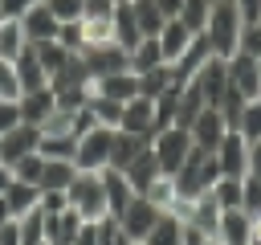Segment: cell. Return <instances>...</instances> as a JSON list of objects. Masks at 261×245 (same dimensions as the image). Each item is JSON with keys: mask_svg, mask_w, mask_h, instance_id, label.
Here are the masks:
<instances>
[{"mask_svg": "<svg viewBox=\"0 0 261 245\" xmlns=\"http://www.w3.org/2000/svg\"><path fill=\"white\" fill-rule=\"evenodd\" d=\"M228 82L245 98H261V61L249 57V53H232L228 57Z\"/></svg>", "mask_w": 261, "mask_h": 245, "instance_id": "8fae6325", "label": "cell"}, {"mask_svg": "<svg viewBox=\"0 0 261 245\" xmlns=\"http://www.w3.org/2000/svg\"><path fill=\"white\" fill-rule=\"evenodd\" d=\"M151 151H155V159H159V172L175 176V172L184 167L188 151H192V131H188V127H163V131L151 135Z\"/></svg>", "mask_w": 261, "mask_h": 245, "instance_id": "5b68a950", "label": "cell"}, {"mask_svg": "<svg viewBox=\"0 0 261 245\" xmlns=\"http://www.w3.org/2000/svg\"><path fill=\"white\" fill-rule=\"evenodd\" d=\"M208 12H212V0H184V8H179V20H184L192 33H204V24H208Z\"/></svg>", "mask_w": 261, "mask_h": 245, "instance_id": "60d3db41", "label": "cell"}, {"mask_svg": "<svg viewBox=\"0 0 261 245\" xmlns=\"http://www.w3.org/2000/svg\"><path fill=\"white\" fill-rule=\"evenodd\" d=\"M8 216H12V212H8V204H4V196H0V225H4Z\"/></svg>", "mask_w": 261, "mask_h": 245, "instance_id": "680465c9", "label": "cell"}, {"mask_svg": "<svg viewBox=\"0 0 261 245\" xmlns=\"http://www.w3.org/2000/svg\"><path fill=\"white\" fill-rule=\"evenodd\" d=\"M86 106H90V114H94L98 127H114V131H118V122H122V102H114V98H106V94H94Z\"/></svg>", "mask_w": 261, "mask_h": 245, "instance_id": "8d00e7d4", "label": "cell"}, {"mask_svg": "<svg viewBox=\"0 0 261 245\" xmlns=\"http://www.w3.org/2000/svg\"><path fill=\"white\" fill-rule=\"evenodd\" d=\"M159 8H163V16H179L184 0H159Z\"/></svg>", "mask_w": 261, "mask_h": 245, "instance_id": "9f6ffc18", "label": "cell"}, {"mask_svg": "<svg viewBox=\"0 0 261 245\" xmlns=\"http://www.w3.org/2000/svg\"><path fill=\"white\" fill-rule=\"evenodd\" d=\"M65 200L69 208L82 216V220H106L110 208H106V188H102V172H77L65 188Z\"/></svg>", "mask_w": 261, "mask_h": 245, "instance_id": "3957f363", "label": "cell"}, {"mask_svg": "<svg viewBox=\"0 0 261 245\" xmlns=\"http://www.w3.org/2000/svg\"><path fill=\"white\" fill-rule=\"evenodd\" d=\"M45 4L57 20H82V12H86V0H45Z\"/></svg>", "mask_w": 261, "mask_h": 245, "instance_id": "f6af8a7d", "label": "cell"}, {"mask_svg": "<svg viewBox=\"0 0 261 245\" xmlns=\"http://www.w3.org/2000/svg\"><path fill=\"white\" fill-rule=\"evenodd\" d=\"M208 192L216 196L220 208H241V200H245V176H220Z\"/></svg>", "mask_w": 261, "mask_h": 245, "instance_id": "d6a6232c", "label": "cell"}, {"mask_svg": "<svg viewBox=\"0 0 261 245\" xmlns=\"http://www.w3.org/2000/svg\"><path fill=\"white\" fill-rule=\"evenodd\" d=\"M143 245H184V220L171 216V212H163V216L155 220V229L147 233Z\"/></svg>", "mask_w": 261, "mask_h": 245, "instance_id": "1f68e13d", "label": "cell"}, {"mask_svg": "<svg viewBox=\"0 0 261 245\" xmlns=\"http://www.w3.org/2000/svg\"><path fill=\"white\" fill-rule=\"evenodd\" d=\"M151 139L147 135H130V131H114V147H110V167H118V172H126V163L147 147Z\"/></svg>", "mask_w": 261, "mask_h": 245, "instance_id": "484cf974", "label": "cell"}, {"mask_svg": "<svg viewBox=\"0 0 261 245\" xmlns=\"http://www.w3.org/2000/svg\"><path fill=\"white\" fill-rule=\"evenodd\" d=\"M237 8H241V20L249 24V20H261V0H237Z\"/></svg>", "mask_w": 261, "mask_h": 245, "instance_id": "f5cc1de1", "label": "cell"}, {"mask_svg": "<svg viewBox=\"0 0 261 245\" xmlns=\"http://www.w3.org/2000/svg\"><path fill=\"white\" fill-rule=\"evenodd\" d=\"M0 245H24V241H20V220H16V216H8V220L0 225Z\"/></svg>", "mask_w": 261, "mask_h": 245, "instance_id": "681fc988", "label": "cell"}, {"mask_svg": "<svg viewBox=\"0 0 261 245\" xmlns=\"http://www.w3.org/2000/svg\"><path fill=\"white\" fill-rule=\"evenodd\" d=\"M98 94H106V98H114V102H126V98L139 94V74H130V69L106 74V78H98Z\"/></svg>", "mask_w": 261, "mask_h": 245, "instance_id": "d4e9b609", "label": "cell"}, {"mask_svg": "<svg viewBox=\"0 0 261 245\" xmlns=\"http://www.w3.org/2000/svg\"><path fill=\"white\" fill-rule=\"evenodd\" d=\"M241 208L249 216H261V180L257 176H245V200H241Z\"/></svg>", "mask_w": 261, "mask_h": 245, "instance_id": "7dc6e473", "label": "cell"}, {"mask_svg": "<svg viewBox=\"0 0 261 245\" xmlns=\"http://www.w3.org/2000/svg\"><path fill=\"white\" fill-rule=\"evenodd\" d=\"M86 65L94 78H106V74H118V69H130V57L118 41H106V45H94V49H82Z\"/></svg>", "mask_w": 261, "mask_h": 245, "instance_id": "30bf717a", "label": "cell"}, {"mask_svg": "<svg viewBox=\"0 0 261 245\" xmlns=\"http://www.w3.org/2000/svg\"><path fill=\"white\" fill-rule=\"evenodd\" d=\"M12 180H16V176H12V167H8L4 159H0V196H4V188H8Z\"/></svg>", "mask_w": 261, "mask_h": 245, "instance_id": "6f0895ef", "label": "cell"}, {"mask_svg": "<svg viewBox=\"0 0 261 245\" xmlns=\"http://www.w3.org/2000/svg\"><path fill=\"white\" fill-rule=\"evenodd\" d=\"M57 41H61L65 49L82 53V49H86V37H82V20H61V29H57Z\"/></svg>", "mask_w": 261, "mask_h": 245, "instance_id": "7bdbcfd3", "label": "cell"}, {"mask_svg": "<svg viewBox=\"0 0 261 245\" xmlns=\"http://www.w3.org/2000/svg\"><path fill=\"white\" fill-rule=\"evenodd\" d=\"M171 86H179V78H175V65H155V69L139 74V94H147V98H163Z\"/></svg>", "mask_w": 261, "mask_h": 245, "instance_id": "4316f807", "label": "cell"}, {"mask_svg": "<svg viewBox=\"0 0 261 245\" xmlns=\"http://www.w3.org/2000/svg\"><path fill=\"white\" fill-rule=\"evenodd\" d=\"M53 110H57V94H53V86H41V90H24V94H20V118H24V122L41 127V122H45Z\"/></svg>", "mask_w": 261, "mask_h": 245, "instance_id": "9a60e30c", "label": "cell"}, {"mask_svg": "<svg viewBox=\"0 0 261 245\" xmlns=\"http://www.w3.org/2000/svg\"><path fill=\"white\" fill-rule=\"evenodd\" d=\"M188 131H192V143H196V147H204V151H216V143L224 139L228 122H224V114H220L216 106H204Z\"/></svg>", "mask_w": 261, "mask_h": 245, "instance_id": "7c38bea8", "label": "cell"}, {"mask_svg": "<svg viewBox=\"0 0 261 245\" xmlns=\"http://www.w3.org/2000/svg\"><path fill=\"white\" fill-rule=\"evenodd\" d=\"M192 37H196V33H192V29H188L179 16H171V20L163 24V33H159V49H163V61H167V65H175V61L184 57V49L192 45Z\"/></svg>", "mask_w": 261, "mask_h": 245, "instance_id": "e0dca14e", "label": "cell"}, {"mask_svg": "<svg viewBox=\"0 0 261 245\" xmlns=\"http://www.w3.org/2000/svg\"><path fill=\"white\" fill-rule=\"evenodd\" d=\"M200 245H224V241H220V237H204Z\"/></svg>", "mask_w": 261, "mask_h": 245, "instance_id": "91938a15", "label": "cell"}, {"mask_svg": "<svg viewBox=\"0 0 261 245\" xmlns=\"http://www.w3.org/2000/svg\"><path fill=\"white\" fill-rule=\"evenodd\" d=\"M37 200H41V188H37V184H29V180H12V184L4 188V204H8V212H12V216L33 212V208H37Z\"/></svg>", "mask_w": 261, "mask_h": 245, "instance_id": "cb8c5ba5", "label": "cell"}, {"mask_svg": "<svg viewBox=\"0 0 261 245\" xmlns=\"http://www.w3.org/2000/svg\"><path fill=\"white\" fill-rule=\"evenodd\" d=\"M216 163H220V176H245L249 172V143L241 139V131H224V139L216 143Z\"/></svg>", "mask_w": 261, "mask_h": 245, "instance_id": "ba28073f", "label": "cell"}, {"mask_svg": "<svg viewBox=\"0 0 261 245\" xmlns=\"http://www.w3.org/2000/svg\"><path fill=\"white\" fill-rule=\"evenodd\" d=\"M118 0H86V12L82 16H114Z\"/></svg>", "mask_w": 261, "mask_h": 245, "instance_id": "f907efd6", "label": "cell"}, {"mask_svg": "<svg viewBox=\"0 0 261 245\" xmlns=\"http://www.w3.org/2000/svg\"><path fill=\"white\" fill-rule=\"evenodd\" d=\"M37 143H41V127H33V122H16L12 131L0 135V159L12 167V163L24 159L29 151H37Z\"/></svg>", "mask_w": 261, "mask_h": 245, "instance_id": "9c48e42d", "label": "cell"}, {"mask_svg": "<svg viewBox=\"0 0 261 245\" xmlns=\"http://www.w3.org/2000/svg\"><path fill=\"white\" fill-rule=\"evenodd\" d=\"M126 57H130V74H147L155 65H167L163 61V49H159V37H143Z\"/></svg>", "mask_w": 261, "mask_h": 245, "instance_id": "83f0119b", "label": "cell"}, {"mask_svg": "<svg viewBox=\"0 0 261 245\" xmlns=\"http://www.w3.org/2000/svg\"><path fill=\"white\" fill-rule=\"evenodd\" d=\"M122 176L130 180V188H135V192H147V184L159 176V159H155L151 143H147V147H143V151H139V155L126 163V172H122Z\"/></svg>", "mask_w": 261, "mask_h": 245, "instance_id": "603a6c76", "label": "cell"}, {"mask_svg": "<svg viewBox=\"0 0 261 245\" xmlns=\"http://www.w3.org/2000/svg\"><path fill=\"white\" fill-rule=\"evenodd\" d=\"M220 216H224V208L216 204V196H212V192H200V196L192 200V212H188V220H192L200 233L216 237V229H220Z\"/></svg>", "mask_w": 261, "mask_h": 245, "instance_id": "44dd1931", "label": "cell"}, {"mask_svg": "<svg viewBox=\"0 0 261 245\" xmlns=\"http://www.w3.org/2000/svg\"><path fill=\"white\" fill-rule=\"evenodd\" d=\"M33 4H37V0H0V16H16V20H20Z\"/></svg>", "mask_w": 261, "mask_h": 245, "instance_id": "816d5d0a", "label": "cell"}, {"mask_svg": "<svg viewBox=\"0 0 261 245\" xmlns=\"http://www.w3.org/2000/svg\"><path fill=\"white\" fill-rule=\"evenodd\" d=\"M159 212H171V204L179 200V192H175V176H167V172H159L151 184H147V192H143Z\"/></svg>", "mask_w": 261, "mask_h": 245, "instance_id": "4dcf8cb0", "label": "cell"}, {"mask_svg": "<svg viewBox=\"0 0 261 245\" xmlns=\"http://www.w3.org/2000/svg\"><path fill=\"white\" fill-rule=\"evenodd\" d=\"M118 131H130V135H155V98H147V94H135V98H126L122 102V122H118Z\"/></svg>", "mask_w": 261, "mask_h": 245, "instance_id": "52a82bcc", "label": "cell"}, {"mask_svg": "<svg viewBox=\"0 0 261 245\" xmlns=\"http://www.w3.org/2000/svg\"><path fill=\"white\" fill-rule=\"evenodd\" d=\"M73 245H98V220H86L82 225V233H77V241Z\"/></svg>", "mask_w": 261, "mask_h": 245, "instance_id": "db71d44e", "label": "cell"}, {"mask_svg": "<svg viewBox=\"0 0 261 245\" xmlns=\"http://www.w3.org/2000/svg\"><path fill=\"white\" fill-rule=\"evenodd\" d=\"M159 216H163V212H159V208H155L143 192H135V196H130V204L114 216V225H118V229H122L135 245H143V241H147V233L155 229V220H159Z\"/></svg>", "mask_w": 261, "mask_h": 245, "instance_id": "8992f818", "label": "cell"}, {"mask_svg": "<svg viewBox=\"0 0 261 245\" xmlns=\"http://www.w3.org/2000/svg\"><path fill=\"white\" fill-rule=\"evenodd\" d=\"M77 176V163L73 159H45V172H41V188H69V180Z\"/></svg>", "mask_w": 261, "mask_h": 245, "instance_id": "e575fe53", "label": "cell"}, {"mask_svg": "<svg viewBox=\"0 0 261 245\" xmlns=\"http://www.w3.org/2000/svg\"><path fill=\"white\" fill-rule=\"evenodd\" d=\"M110 147H114V127H90L86 135H77V151H73V163L77 172H102L110 167Z\"/></svg>", "mask_w": 261, "mask_h": 245, "instance_id": "277c9868", "label": "cell"}, {"mask_svg": "<svg viewBox=\"0 0 261 245\" xmlns=\"http://www.w3.org/2000/svg\"><path fill=\"white\" fill-rule=\"evenodd\" d=\"M216 180H220V163H216V155L192 143V151H188L184 167L175 172V192H179L184 200H196V196H200V192H208Z\"/></svg>", "mask_w": 261, "mask_h": 245, "instance_id": "7a4b0ae2", "label": "cell"}, {"mask_svg": "<svg viewBox=\"0 0 261 245\" xmlns=\"http://www.w3.org/2000/svg\"><path fill=\"white\" fill-rule=\"evenodd\" d=\"M29 45V37H24V29H20V20L16 16H0V57L4 61H16V53Z\"/></svg>", "mask_w": 261, "mask_h": 245, "instance_id": "f546056e", "label": "cell"}, {"mask_svg": "<svg viewBox=\"0 0 261 245\" xmlns=\"http://www.w3.org/2000/svg\"><path fill=\"white\" fill-rule=\"evenodd\" d=\"M16 122H24L20 118V98H0V135L12 131Z\"/></svg>", "mask_w": 261, "mask_h": 245, "instance_id": "c3c4849f", "label": "cell"}, {"mask_svg": "<svg viewBox=\"0 0 261 245\" xmlns=\"http://www.w3.org/2000/svg\"><path fill=\"white\" fill-rule=\"evenodd\" d=\"M212 4H216V0H212Z\"/></svg>", "mask_w": 261, "mask_h": 245, "instance_id": "94428289", "label": "cell"}, {"mask_svg": "<svg viewBox=\"0 0 261 245\" xmlns=\"http://www.w3.org/2000/svg\"><path fill=\"white\" fill-rule=\"evenodd\" d=\"M237 53H249V57L261 61V20H249V24L241 29V49H237Z\"/></svg>", "mask_w": 261, "mask_h": 245, "instance_id": "ee69618b", "label": "cell"}, {"mask_svg": "<svg viewBox=\"0 0 261 245\" xmlns=\"http://www.w3.org/2000/svg\"><path fill=\"white\" fill-rule=\"evenodd\" d=\"M16 220H20V241L24 245H45V212H41V204L33 212L16 216Z\"/></svg>", "mask_w": 261, "mask_h": 245, "instance_id": "ab89813d", "label": "cell"}, {"mask_svg": "<svg viewBox=\"0 0 261 245\" xmlns=\"http://www.w3.org/2000/svg\"><path fill=\"white\" fill-rule=\"evenodd\" d=\"M82 37H86V49L114 41V16H82Z\"/></svg>", "mask_w": 261, "mask_h": 245, "instance_id": "d590c367", "label": "cell"}, {"mask_svg": "<svg viewBox=\"0 0 261 245\" xmlns=\"http://www.w3.org/2000/svg\"><path fill=\"white\" fill-rule=\"evenodd\" d=\"M20 29H24V37H29V41H53V37H57V29H61V20L49 12V4H45V0H37V4L20 16Z\"/></svg>", "mask_w": 261, "mask_h": 245, "instance_id": "5bb4252c", "label": "cell"}, {"mask_svg": "<svg viewBox=\"0 0 261 245\" xmlns=\"http://www.w3.org/2000/svg\"><path fill=\"white\" fill-rule=\"evenodd\" d=\"M33 49H37V57H41V65H45V74H49V78H53V74L73 57V49H65L57 37H53V41H33Z\"/></svg>", "mask_w": 261, "mask_h": 245, "instance_id": "836d02e7", "label": "cell"}, {"mask_svg": "<svg viewBox=\"0 0 261 245\" xmlns=\"http://www.w3.org/2000/svg\"><path fill=\"white\" fill-rule=\"evenodd\" d=\"M45 212V208H41ZM82 216L73 208H61V212H45V245H73L77 233H82Z\"/></svg>", "mask_w": 261, "mask_h": 245, "instance_id": "4fadbf2b", "label": "cell"}, {"mask_svg": "<svg viewBox=\"0 0 261 245\" xmlns=\"http://www.w3.org/2000/svg\"><path fill=\"white\" fill-rule=\"evenodd\" d=\"M245 176H257V180H261V139L249 143V172H245Z\"/></svg>", "mask_w": 261, "mask_h": 245, "instance_id": "11a10c76", "label": "cell"}, {"mask_svg": "<svg viewBox=\"0 0 261 245\" xmlns=\"http://www.w3.org/2000/svg\"><path fill=\"white\" fill-rule=\"evenodd\" d=\"M241 29H245V20H241L237 0H216L212 12H208V24H204V37L212 41V53L228 61L241 49Z\"/></svg>", "mask_w": 261, "mask_h": 245, "instance_id": "6da1fadb", "label": "cell"}, {"mask_svg": "<svg viewBox=\"0 0 261 245\" xmlns=\"http://www.w3.org/2000/svg\"><path fill=\"white\" fill-rule=\"evenodd\" d=\"M216 237H220L224 245H253V216H249L245 208H224Z\"/></svg>", "mask_w": 261, "mask_h": 245, "instance_id": "2e32d148", "label": "cell"}, {"mask_svg": "<svg viewBox=\"0 0 261 245\" xmlns=\"http://www.w3.org/2000/svg\"><path fill=\"white\" fill-rule=\"evenodd\" d=\"M114 41L130 53L139 41H143V29H139V20H135V8H130V0H118V8H114Z\"/></svg>", "mask_w": 261, "mask_h": 245, "instance_id": "7402d4cb", "label": "cell"}, {"mask_svg": "<svg viewBox=\"0 0 261 245\" xmlns=\"http://www.w3.org/2000/svg\"><path fill=\"white\" fill-rule=\"evenodd\" d=\"M37 151H41L45 159H73V151H77V135H41Z\"/></svg>", "mask_w": 261, "mask_h": 245, "instance_id": "74e56055", "label": "cell"}, {"mask_svg": "<svg viewBox=\"0 0 261 245\" xmlns=\"http://www.w3.org/2000/svg\"><path fill=\"white\" fill-rule=\"evenodd\" d=\"M237 131H241L245 143H257V139H261V98H249V102H245Z\"/></svg>", "mask_w": 261, "mask_h": 245, "instance_id": "f35d334b", "label": "cell"}, {"mask_svg": "<svg viewBox=\"0 0 261 245\" xmlns=\"http://www.w3.org/2000/svg\"><path fill=\"white\" fill-rule=\"evenodd\" d=\"M102 188H106V208H110V216H118V212L130 204V196H135L130 180H126L118 167H102Z\"/></svg>", "mask_w": 261, "mask_h": 245, "instance_id": "ffe728a7", "label": "cell"}, {"mask_svg": "<svg viewBox=\"0 0 261 245\" xmlns=\"http://www.w3.org/2000/svg\"><path fill=\"white\" fill-rule=\"evenodd\" d=\"M41 172H45V155H41V151H29L24 159L12 163V176H16V180H29V184H37V188H41Z\"/></svg>", "mask_w": 261, "mask_h": 245, "instance_id": "b9f144b4", "label": "cell"}, {"mask_svg": "<svg viewBox=\"0 0 261 245\" xmlns=\"http://www.w3.org/2000/svg\"><path fill=\"white\" fill-rule=\"evenodd\" d=\"M208 57H216V53H212V41H208L204 33H196V37H192V45L184 49V57L175 61V78H179V82H192V78H196V69H200Z\"/></svg>", "mask_w": 261, "mask_h": 245, "instance_id": "d6986e66", "label": "cell"}, {"mask_svg": "<svg viewBox=\"0 0 261 245\" xmlns=\"http://www.w3.org/2000/svg\"><path fill=\"white\" fill-rule=\"evenodd\" d=\"M130 8H135V20H139L143 37H159V33H163V24L171 20V16H163L159 0H130Z\"/></svg>", "mask_w": 261, "mask_h": 245, "instance_id": "f1b7e54d", "label": "cell"}, {"mask_svg": "<svg viewBox=\"0 0 261 245\" xmlns=\"http://www.w3.org/2000/svg\"><path fill=\"white\" fill-rule=\"evenodd\" d=\"M16 78H20V94L24 90H41V86H49V74H45V65H41V57H37V49H33V41L16 53Z\"/></svg>", "mask_w": 261, "mask_h": 245, "instance_id": "ac0fdd59", "label": "cell"}, {"mask_svg": "<svg viewBox=\"0 0 261 245\" xmlns=\"http://www.w3.org/2000/svg\"><path fill=\"white\" fill-rule=\"evenodd\" d=\"M0 98H20V78H16V65L0 57Z\"/></svg>", "mask_w": 261, "mask_h": 245, "instance_id": "bcb514c9", "label": "cell"}]
</instances>
